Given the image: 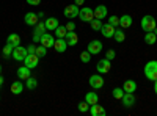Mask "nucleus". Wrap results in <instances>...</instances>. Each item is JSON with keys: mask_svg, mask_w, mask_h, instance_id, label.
Instances as JSON below:
<instances>
[{"mask_svg": "<svg viewBox=\"0 0 157 116\" xmlns=\"http://www.w3.org/2000/svg\"><path fill=\"white\" fill-rule=\"evenodd\" d=\"M145 75H146V79L151 80V82L157 80V61L155 60L148 61L145 64Z\"/></svg>", "mask_w": 157, "mask_h": 116, "instance_id": "nucleus-1", "label": "nucleus"}, {"mask_svg": "<svg viewBox=\"0 0 157 116\" xmlns=\"http://www.w3.org/2000/svg\"><path fill=\"white\" fill-rule=\"evenodd\" d=\"M155 27H157V22H155V19L152 16L146 14L145 17L141 19V28L145 30V32H152Z\"/></svg>", "mask_w": 157, "mask_h": 116, "instance_id": "nucleus-2", "label": "nucleus"}, {"mask_svg": "<svg viewBox=\"0 0 157 116\" xmlns=\"http://www.w3.org/2000/svg\"><path fill=\"white\" fill-rule=\"evenodd\" d=\"M78 17H80L82 22H91L94 19V13H93L91 8L83 6V8H80V11H78Z\"/></svg>", "mask_w": 157, "mask_h": 116, "instance_id": "nucleus-3", "label": "nucleus"}, {"mask_svg": "<svg viewBox=\"0 0 157 116\" xmlns=\"http://www.w3.org/2000/svg\"><path fill=\"white\" fill-rule=\"evenodd\" d=\"M46 24L44 22H38L36 25H35V30H33V41L35 43H39L41 41V36L46 33Z\"/></svg>", "mask_w": 157, "mask_h": 116, "instance_id": "nucleus-4", "label": "nucleus"}, {"mask_svg": "<svg viewBox=\"0 0 157 116\" xmlns=\"http://www.w3.org/2000/svg\"><path fill=\"white\" fill-rule=\"evenodd\" d=\"M96 69H98L99 74H107V72H110V69H112V63H110V60H109V58H102V60H99L98 64H96Z\"/></svg>", "mask_w": 157, "mask_h": 116, "instance_id": "nucleus-5", "label": "nucleus"}, {"mask_svg": "<svg viewBox=\"0 0 157 116\" xmlns=\"http://www.w3.org/2000/svg\"><path fill=\"white\" fill-rule=\"evenodd\" d=\"M88 83L91 88H94V89H101L104 86V77L101 74H94V75H91L90 79H88Z\"/></svg>", "mask_w": 157, "mask_h": 116, "instance_id": "nucleus-6", "label": "nucleus"}, {"mask_svg": "<svg viewBox=\"0 0 157 116\" xmlns=\"http://www.w3.org/2000/svg\"><path fill=\"white\" fill-rule=\"evenodd\" d=\"M27 55H29L27 54V49L22 47V46H17V47H14V50H13V55L11 57L14 58L16 61H24Z\"/></svg>", "mask_w": 157, "mask_h": 116, "instance_id": "nucleus-7", "label": "nucleus"}, {"mask_svg": "<svg viewBox=\"0 0 157 116\" xmlns=\"http://www.w3.org/2000/svg\"><path fill=\"white\" fill-rule=\"evenodd\" d=\"M78 11H80V9H78V6L74 3V5H68L66 8H64V16H66L68 19H74V17H77L78 16Z\"/></svg>", "mask_w": 157, "mask_h": 116, "instance_id": "nucleus-8", "label": "nucleus"}, {"mask_svg": "<svg viewBox=\"0 0 157 116\" xmlns=\"http://www.w3.org/2000/svg\"><path fill=\"white\" fill-rule=\"evenodd\" d=\"M121 102H123V105L126 108L134 107L135 105V96H134V93H124V96L121 97Z\"/></svg>", "mask_w": 157, "mask_h": 116, "instance_id": "nucleus-9", "label": "nucleus"}, {"mask_svg": "<svg viewBox=\"0 0 157 116\" xmlns=\"http://www.w3.org/2000/svg\"><path fill=\"white\" fill-rule=\"evenodd\" d=\"M38 61H39V57H38L36 54H32V55H27V57H25L24 64H25L27 68L33 69V68H36V66H38Z\"/></svg>", "mask_w": 157, "mask_h": 116, "instance_id": "nucleus-10", "label": "nucleus"}, {"mask_svg": "<svg viewBox=\"0 0 157 116\" xmlns=\"http://www.w3.org/2000/svg\"><path fill=\"white\" fill-rule=\"evenodd\" d=\"M88 52L91 54V55H96V54H99L101 50H102V43L101 41H98V39H94V41H91L90 44H88Z\"/></svg>", "mask_w": 157, "mask_h": 116, "instance_id": "nucleus-11", "label": "nucleus"}, {"mask_svg": "<svg viewBox=\"0 0 157 116\" xmlns=\"http://www.w3.org/2000/svg\"><path fill=\"white\" fill-rule=\"evenodd\" d=\"M66 47H68V44H66V39H64V38H57V39H55V43H54V49L57 50V52H58V54L66 52Z\"/></svg>", "mask_w": 157, "mask_h": 116, "instance_id": "nucleus-12", "label": "nucleus"}, {"mask_svg": "<svg viewBox=\"0 0 157 116\" xmlns=\"http://www.w3.org/2000/svg\"><path fill=\"white\" fill-rule=\"evenodd\" d=\"M93 13H94V17L96 19H104V17H107V6L105 5H98L94 9H93Z\"/></svg>", "mask_w": 157, "mask_h": 116, "instance_id": "nucleus-13", "label": "nucleus"}, {"mask_svg": "<svg viewBox=\"0 0 157 116\" xmlns=\"http://www.w3.org/2000/svg\"><path fill=\"white\" fill-rule=\"evenodd\" d=\"M101 33L105 36V38H113V35H115V27H113V25H110L109 22H107V24H102Z\"/></svg>", "mask_w": 157, "mask_h": 116, "instance_id": "nucleus-14", "label": "nucleus"}, {"mask_svg": "<svg viewBox=\"0 0 157 116\" xmlns=\"http://www.w3.org/2000/svg\"><path fill=\"white\" fill-rule=\"evenodd\" d=\"M39 43H41L43 46H46V47L49 49V47H54L55 39H54V36H52L50 33H44V35L41 36V41H39Z\"/></svg>", "mask_w": 157, "mask_h": 116, "instance_id": "nucleus-15", "label": "nucleus"}, {"mask_svg": "<svg viewBox=\"0 0 157 116\" xmlns=\"http://www.w3.org/2000/svg\"><path fill=\"white\" fill-rule=\"evenodd\" d=\"M24 21H25V24L27 25H36L38 22H39V17H38V14L36 13H27L25 14V17H24Z\"/></svg>", "mask_w": 157, "mask_h": 116, "instance_id": "nucleus-16", "label": "nucleus"}, {"mask_svg": "<svg viewBox=\"0 0 157 116\" xmlns=\"http://www.w3.org/2000/svg\"><path fill=\"white\" fill-rule=\"evenodd\" d=\"M90 111H91V116H105V108L102 105H90Z\"/></svg>", "mask_w": 157, "mask_h": 116, "instance_id": "nucleus-17", "label": "nucleus"}, {"mask_svg": "<svg viewBox=\"0 0 157 116\" xmlns=\"http://www.w3.org/2000/svg\"><path fill=\"white\" fill-rule=\"evenodd\" d=\"M30 68H27V66H22V68H19L17 71H16V74H17V79L19 80H27L29 77H30Z\"/></svg>", "mask_w": 157, "mask_h": 116, "instance_id": "nucleus-18", "label": "nucleus"}, {"mask_svg": "<svg viewBox=\"0 0 157 116\" xmlns=\"http://www.w3.org/2000/svg\"><path fill=\"white\" fill-rule=\"evenodd\" d=\"M123 89H124V93H135L137 82H135V80H126V82L123 83Z\"/></svg>", "mask_w": 157, "mask_h": 116, "instance_id": "nucleus-19", "label": "nucleus"}, {"mask_svg": "<svg viewBox=\"0 0 157 116\" xmlns=\"http://www.w3.org/2000/svg\"><path fill=\"white\" fill-rule=\"evenodd\" d=\"M64 39H66V44H68V46L72 47V46H75V44L78 43V36H77L74 32H68L66 36H64Z\"/></svg>", "mask_w": 157, "mask_h": 116, "instance_id": "nucleus-20", "label": "nucleus"}, {"mask_svg": "<svg viewBox=\"0 0 157 116\" xmlns=\"http://www.w3.org/2000/svg\"><path fill=\"white\" fill-rule=\"evenodd\" d=\"M44 24H46V28H47V30H54V32H55V28L60 25V22H58L57 17H47Z\"/></svg>", "mask_w": 157, "mask_h": 116, "instance_id": "nucleus-21", "label": "nucleus"}, {"mask_svg": "<svg viewBox=\"0 0 157 116\" xmlns=\"http://www.w3.org/2000/svg\"><path fill=\"white\" fill-rule=\"evenodd\" d=\"M85 102H88L90 105L98 104V102H99V96H98V93H93V91L86 93V94H85Z\"/></svg>", "mask_w": 157, "mask_h": 116, "instance_id": "nucleus-22", "label": "nucleus"}, {"mask_svg": "<svg viewBox=\"0 0 157 116\" xmlns=\"http://www.w3.org/2000/svg\"><path fill=\"white\" fill-rule=\"evenodd\" d=\"M130 25H132V17L129 14H124V16L120 17V27L121 28H129Z\"/></svg>", "mask_w": 157, "mask_h": 116, "instance_id": "nucleus-23", "label": "nucleus"}, {"mask_svg": "<svg viewBox=\"0 0 157 116\" xmlns=\"http://www.w3.org/2000/svg\"><path fill=\"white\" fill-rule=\"evenodd\" d=\"M22 91H24V85H22V82L16 80L14 83L11 85V93H13V94H16V96H17V94H21Z\"/></svg>", "mask_w": 157, "mask_h": 116, "instance_id": "nucleus-24", "label": "nucleus"}, {"mask_svg": "<svg viewBox=\"0 0 157 116\" xmlns=\"http://www.w3.org/2000/svg\"><path fill=\"white\" fill-rule=\"evenodd\" d=\"M13 50H14V46H13L11 43H6V44L3 46V50H2L3 58H10V57L13 55Z\"/></svg>", "mask_w": 157, "mask_h": 116, "instance_id": "nucleus-25", "label": "nucleus"}, {"mask_svg": "<svg viewBox=\"0 0 157 116\" xmlns=\"http://www.w3.org/2000/svg\"><path fill=\"white\" fill-rule=\"evenodd\" d=\"M6 43H11L14 47H17V46H21V36H19V35H16V33H11V35L8 36Z\"/></svg>", "mask_w": 157, "mask_h": 116, "instance_id": "nucleus-26", "label": "nucleus"}, {"mask_svg": "<svg viewBox=\"0 0 157 116\" xmlns=\"http://www.w3.org/2000/svg\"><path fill=\"white\" fill-rule=\"evenodd\" d=\"M113 38H115V41L116 43H123L124 39H126V35H124V32L123 30H120V28H115V35H113Z\"/></svg>", "mask_w": 157, "mask_h": 116, "instance_id": "nucleus-27", "label": "nucleus"}, {"mask_svg": "<svg viewBox=\"0 0 157 116\" xmlns=\"http://www.w3.org/2000/svg\"><path fill=\"white\" fill-rule=\"evenodd\" d=\"M155 41H157V36L154 35V32H146V35H145V43L149 44V46H152Z\"/></svg>", "mask_w": 157, "mask_h": 116, "instance_id": "nucleus-28", "label": "nucleus"}, {"mask_svg": "<svg viewBox=\"0 0 157 116\" xmlns=\"http://www.w3.org/2000/svg\"><path fill=\"white\" fill-rule=\"evenodd\" d=\"M25 86H27L29 89H35V88L38 86V80L35 79V77H32V75H30L29 79L25 80Z\"/></svg>", "mask_w": 157, "mask_h": 116, "instance_id": "nucleus-29", "label": "nucleus"}, {"mask_svg": "<svg viewBox=\"0 0 157 116\" xmlns=\"http://www.w3.org/2000/svg\"><path fill=\"white\" fill-rule=\"evenodd\" d=\"M90 25H91V28H93L94 32H101V28H102V21L101 19H93V21H91L90 22Z\"/></svg>", "mask_w": 157, "mask_h": 116, "instance_id": "nucleus-30", "label": "nucleus"}, {"mask_svg": "<svg viewBox=\"0 0 157 116\" xmlns=\"http://www.w3.org/2000/svg\"><path fill=\"white\" fill-rule=\"evenodd\" d=\"M66 33H68V30H66V27H63V25H58V27L55 28V36L57 38H64Z\"/></svg>", "mask_w": 157, "mask_h": 116, "instance_id": "nucleus-31", "label": "nucleus"}, {"mask_svg": "<svg viewBox=\"0 0 157 116\" xmlns=\"http://www.w3.org/2000/svg\"><path fill=\"white\" fill-rule=\"evenodd\" d=\"M112 94H113V97H115V99L121 100V97L124 96V89H123V88H115L113 91H112Z\"/></svg>", "mask_w": 157, "mask_h": 116, "instance_id": "nucleus-32", "label": "nucleus"}, {"mask_svg": "<svg viewBox=\"0 0 157 116\" xmlns=\"http://www.w3.org/2000/svg\"><path fill=\"white\" fill-rule=\"evenodd\" d=\"M36 55L38 57H46L47 55V47L46 46H36Z\"/></svg>", "mask_w": 157, "mask_h": 116, "instance_id": "nucleus-33", "label": "nucleus"}, {"mask_svg": "<svg viewBox=\"0 0 157 116\" xmlns=\"http://www.w3.org/2000/svg\"><path fill=\"white\" fill-rule=\"evenodd\" d=\"M78 111L80 113H86V111H90V104L88 102H80V104H78Z\"/></svg>", "mask_w": 157, "mask_h": 116, "instance_id": "nucleus-34", "label": "nucleus"}, {"mask_svg": "<svg viewBox=\"0 0 157 116\" xmlns=\"http://www.w3.org/2000/svg\"><path fill=\"white\" fill-rule=\"evenodd\" d=\"M109 24L113 25L115 28L120 27V17H118V16H110V17H109Z\"/></svg>", "mask_w": 157, "mask_h": 116, "instance_id": "nucleus-35", "label": "nucleus"}, {"mask_svg": "<svg viewBox=\"0 0 157 116\" xmlns=\"http://www.w3.org/2000/svg\"><path fill=\"white\" fill-rule=\"evenodd\" d=\"M80 60H82V63H88L91 60V54L88 52V50H83V52L80 54Z\"/></svg>", "mask_w": 157, "mask_h": 116, "instance_id": "nucleus-36", "label": "nucleus"}, {"mask_svg": "<svg viewBox=\"0 0 157 116\" xmlns=\"http://www.w3.org/2000/svg\"><path fill=\"white\" fill-rule=\"evenodd\" d=\"M115 57H116V54H115V50H113V49H109V50H107V54H105V58H109V60L112 61V60H113Z\"/></svg>", "mask_w": 157, "mask_h": 116, "instance_id": "nucleus-37", "label": "nucleus"}, {"mask_svg": "<svg viewBox=\"0 0 157 116\" xmlns=\"http://www.w3.org/2000/svg\"><path fill=\"white\" fill-rule=\"evenodd\" d=\"M64 27H66V30H68V32H74V30H75V24L71 21V22H68L66 25H64Z\"/></svg>", "mask_w": 157, "mask_h": 116, "instance_id": "nucleus-38", "label": "nucleus"}, {"mask_svg": "<svg viewBox=\"0 0 157 116\" xmlns=\"http://www.w3.org/2000/svg\"><path fill=\"white\" fill-rule=\"evenodd\" d=\"M27 54H29V55L36 54V46H35V44H30V46L27 47Z\"/></svg>", "mask_w": 157, "mask_h": 116, "instance_id": "nucleus-39", "label": "nucleus"}, {"mask_svg": "<svg viewBox=\"0 0 157 116\" xmlns=\"http://www.w3.org/2000/svg\"><path fill=\"white\" fill-rule=\"evenodd\" d=\"M29 5H32V6H38L39 3H41V0H25Z\"/></svg>", "mask_w": 157, "mask_h": 116, "instance_id": "nucleus-40", "label": "nucleus"}, {"mask_svg": "<svg viewBox=\"0 0 157 116\" xmlns=\"http://www.w3.org/2000/svg\"><path fill=\"white\" fill-rule=\"evenodd\" d=\"M74 3L78 6V5H83V3H85V0H74Z\"/></svg>", "mask_w": 157, "mask_h": 116, "instance_id": "nucleus-41", "label": "nucleus"}, {"mask_svg": "<svg viewBox=\"0 0 157 116\" xmlns=\"http://www.w3.org/2000/svg\"><path fill=\"white\" fill-rule=\"evenodd\" d=\"M2 86H3V77L0 75V88H2Z\"/></svg>", "mask_w": 157, "mask_h": 116, "instance_id": "nucleus-42", "label": "nucleus"}, {"mask_svg": "<svg viewBox=\"0 0 157 116\" xmlns=\"http://www.w3.org/2000/svg\"><path fill=\"white\" fill-rule=\"evenodd\" d=\"M154 91H155V94H157V80L154 82Z\"/></svg>", "mask_w": 157, "mask_h": 116, "instance_id": "nucleus-43", "label": "nucleus"}, {"mask_svg": "<svg viewBox=\"0 0 157 116\" xmlns=\"http://www.w3.org/2000/svg\"><path fill=\"white\" fill-rule=\"evenodd\" d=\"M152 32H154V35H155V36H157V27H155V28H154V30H152Z\"/></svg>", "mask_w": 157, "mask_h": 116, "instance_id": "nucleus-44", "label": "nucleus"}, {"mask_svg": "<svg viewBox=\"0 0 157 116\" xmlns=\"http://www.w3.org/2000/svg\"><path fill=\"white\" fill-rule=\"evenodd\" d=\"M0 74H2V66H0Z\"/></svg>", "mask_w": 157, "mask_h": 116, "instance_id": "nucleus-45", "label": "nucleus"}]
</instances>
